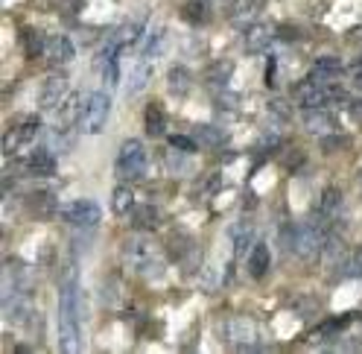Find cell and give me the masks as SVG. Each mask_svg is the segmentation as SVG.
I'll list each match as a JSON object with an SVG mask.
<instances>
[{
  "instance_id": "5bb4252c",
  "label": "cell",
  "mask_w": 362,
  "mask_h": 354,
  "mask_svg": "<svg viewBox=\"0 0 362 354\" xmlns=\"http://www.w3.org/2000/svg\"><path fill=\"white\" fill-rule=\"evenodd\" d=\"M82 108H85V97L70 94L68 103H61V108H59V129H70V124H79Z\"/></svg>"
},
{
  "instance_id": "d6a6232c",
  "label": "cell",
  "mask_w": 362,
  "mask_h": 354,
  "mask_svg": "<svg viewBox=\"0 0 362 354\" xmlns=\"http://www.w3.org/2000/svg\"><path fill=\"white\" fill-rule=\"evenodd\" d=\"M298 35H301V30L292 27V23H278V39H283V41H295Z\"/></svg>"
},
{
  "instance_id": "9c48e42d",
  "label": "cell",
  "mask_w": 362,
  "mask_h": 354,
  "mask_svg": "<svg viewBox=\"0 0 362 354\" xmlns=\"http://www.w3.org/2000/svg\"><path fill=\"white\" fill-rule=\"evenodd\" d=\"M44 56L50 65H70L73 59H77V44L70 41V35H53V39L47 41L44 47Z\"/></svg>"
},
{
  "instance_id": "5b68a950",
  "label": "cell",
  "mask_w": 362,
  "mask_h": 354,
  "mask_svg": "<svg viewBox=\"0 0 362 354\" xmlns=\"http://www.w3.org/2000/svg\"><path fill=\"white\" fill-rule=\"evenodd\" d=\"M336 97H342V91L336 88L333 82H316V79H307V82H301L295 88V100H298V106L301 108H324V106H330Z\"/></svg>"
},
{
  "instance_id": "277c9868",
  "label": "cell",
  "mask_w": 362,
  "mask_h": 354,
  "mask_svg": "<svg viewBox=\"0 0 362 354\" xmlns=\"http://www.w3.org/2000/svg\"><path fill=\"white\" fill-rule=\"evenodd\" d=\"M324 231H328V219H310V223L298 226L295 228V237H292V249L295 255H301L304 261L316 258V255L324 249Z\"/></svg>"
},
{
  "instance_id": "30bf717a",
  "label": "cell",
  "mask_w": 362,
  "mask_h": 354,
  "mask_svg": "<svg viewBox=\"0 0 362 354\" xmlns=\"http://www.w3.org/2000/svg\"><path fill=\"white\" fill-rule=\"evenodd\" d=\"M35 135H39V120L30 117L27 124H21L18 129H9V132H6V138H3V153H6V155H15L21 146H27Z\"/></svg>"
},
{
  "instance_id": "8992f818",
  "label": "cell",
  "mask_w": 362,
  "mask_h": 354,
  "mask_svg": "<svg viewBox=\"0 0 362 354\" xmlns=\"http://www.w3.org/2000/svg\"><path fill=\"white\" fill-rule=\"evenodd\" d=\"M61 217H65V223L73 228H91L99 223L103 211H99V205L94 199H73L61 208Z\"/></svg>"
},
{
  "instance_id": "4316f807",
  "label": "cell",
  "mask_w": 362,
  "mask_h": 354,
  "mask_svg": "<svg viewBox=\"0 0 362 354\" xmlns=\"http://www.w3.org/2000/svg\"><path fill=\"white\" fill-rule=\"evenodd\" d=\"M348 146H351V141L348 138H342V135H321V153H339V150H348Z\"/></svg>"
},
{
  "instance_id": "cb8c5ba5",
  "label": "cell",
  "mask_w": 362,
  "mask_h": 354,
  "mask_svg": "<svg viewBox=\"0 0 362 354\" xmlns=\"http://www.w3.org/2000/svg\"><path fill=\"white\" fill-rule=\"evenodd\" d=\"M141 44H143V56H155L158 47L164 44V27H152V30H149L143 39H141Z\"/></svg>"
},
{
  "instance_id": "8fae6325",
  "label": "cell",
  "mask_w": 362,
  "mask_h": 354,
  "mask_svg": "<svg viewBox=\"0 0 362 354\" xmlns=\"http://www.w3.org/2000/svg\"><path fill=\"white\" fill-rule=\"evenodd\" d=\"M274 35H278V27H272V23H254V27H248V32H245V50L248 53L269 50Z\"/></svg>"
},
{
  "instance_id": "4fadbf2b",
  "label": "cell",
  "mask_w": 362,
  "mask_h": 354,
  "mask_svg": "<svg viewBox=\"0 0 362 354\" xmlns=\"http://www.w3.org/2000/svg\"><path fill=\"white\" fill-rule=\"evenodd\" d=\"M228 237H231V246H234V255H245L248 249L254 246V226L252 223H234L231 231H228Z\"/></svg>"
},
{
  "instance_id": "ac0fdd59",
  "label": "cell",
  "mask_w": 362,
  "mask_h": 354,
  "mask_svg": "<svg viewBox=\"0 0 362 354\" xmlns=\"http://www.w3.org/2000/svg\"><path fill=\"white\" fill-rule=\"evenodd\" d=\"M143 126H146V135H152V138H161V135H164V129H167V117H164V112H161V106H158V103H149V106H146Z\"/></svg>"
},
{
  "instance_id": "2e32d148",
  "label": "cell",
  "mask_w": 362,
  "mask_h": 354,
  "mask_svg": "<svg viewBox=\"0 0 362 354\" xmlns=\"http://www.w3.org/2000/svg\"><path fill=\"white\" fill-rule=\"evenodd\" d=\"M161 223V214L155 205H137V208H132V228L134 231H152L158 228Z\"/></svg>"
},
{
  "instance_id": "3957f363",
  "label": "cell",
  "mask_w": 362,
  "mask_h": 354,
  "mask_svg": "<svg viewBox=\"0 0 362 354\" xmlns=\"http://www.w3.org/2000/svg\"><path fill=\"white\" fill-rule=\"evenodd\" d=\"M108 115H111V100L105 91H91L85 97V108H82V120H79V129L85 135H99L108 124Z\"/></svg>"
},
{
  "instance_id": "52a82bcc",
  "label": "cell",
  "mask_w": 362,
  "mask_h": 354,
  "mask_svg": "<svg viewBox=\"0 0 362 354\" xmlns=\"http://www.w3.org/2000/svg\"><path fill=\"white\" fill-rule=\"evenodd\" d=\"M65 97H68V77L65 73H50V77L44 79V85H41L39 106L44 108V112H53V108H59L61 103H65Z\"/></svg>"
},
{
  "instance_id": "836d02e7",
  "label": "cell",
  "mask_w": 362,
  "mask_h": 354,
  "mask_svg": "<svg viewBox=\"0 0 362 354\" xmlns=\"http://www.w3.org/2000/svg\"><path fill=\"white\" fill-rule=\"evenodd\" d=\"M354 82H356V85H359V88H362V68H359V70L354 73Z\"/></svg>"
},
{
  "instance_id": "9a60e30c",
  "label": "cell",
  "mask_w": 362,
  "mask_h": 354,
  "mask_svg": "<svg viewBox=\"0 0 362 354\" xmlns=\"http://www.w3.org/2000/svg\"><path fill=\"white\" fill-rule=\"evenodd\" d=\"M272 266V252L266 243H254L252 252H248V273H252V278H263L269 273Z\"/></svg>"
},
{
  "instance_id": "ffe728a7",
  "label": "cell",
  "mask_w": 362,
  "mask_h": 354,
  "mask_svg": "<svg viewBox=\"0 0 362 354\" xmlns=\"http://www.w3.org/2000/svg\"><path fill=\"white\" fill-rule=\"evenodd\" d=\"M336 73H342V62L336 56H321L316 68H313V77L310 79H316V82H330Z\"/></svg>"
},
{
  "instance_id": "44dd1931",
  "label": "cell",
  "mask_w": 362,
  "mask_h": 354,
  "mask_svg": "<svg viewBox=\"0 0 362 354\" xmlns=\"http://www.w3.org/2000/svg\"><path fill=\"white\" fill-rule=\"evenodd\" d=\"M134 208V193L129 185H117L111 190V211L114 214H129Z\"/></svg>"
},
{
  "instance_id": "f1b7e54d",
  "label": "cell",
  "mask_w": 362,
  "mask_h": 354,
  "mask_svg": "<svg viewBox=\"0 0 362 354\" xmlns=\"http://www.w3.org/2000/svg\"><path fill=\"white\" fill-rule=\"evenodd\" d=\"M269 115H272L274 120H281V124H286V120L292 117V108L286 106L283 100H269Z\"/></svg>"
},
{
  "instance_id": "ba28073f",
  "label": "cell",
  "mask_w": 362,
  "mask_h": 354,
  "mask_svg": "<svg viewBox=\"0 0 362 354\" xmlns=\"http://www.w3.org/2000/svg\"><path fill=\"white\" fill-rule=\"evenodd\" d=\"M225 331H228V340L240 351H254L257 348V343H254V340H257L254 325L248 322V319H243V316H234V319H228Z\"/></svg>"
},
{
  "instance_id": "7c38bea8",
  "label": "cell",
  "mask_w": 362,
  "mask_h": 354,
  "mask_svg": "<svg viewBox=\"0 0 362 354\" xmlns=\"http://www.w3.org/2000/svg\"><path fill=\"white\" fill-rule=\"evenodd\" d=\"M304 126H307V132H313V135H330L336 129V117L330 112H324V108H310L304 117Z\"/></svg>"
},
{
  "instance_id": "e0dca14e",
  "label": "cell",
  "mask_w": 362,
  "mask_h": 354,
  "mask_svg": "<svg viewBox=\"0 0 362 354\" xmlns=\"http://www.w3.org/2000/svg\"><path fill=\"white\" fill-rule=\"evenodd\" d=\"M27 170L32 176H53L56 173V158L50 150H35L27 158Z\"/></svg>"
},
{
  "instance_id": "1f68e13d",
  "label": "cell",
  "mask_w": 362,
  "mask_h": 354,
  "mask_svg": "<svg viewBox=\"0 0 362 354\" xmlns=\"http://www.w3.org/2000/svg\"><path fill=\"white\" fill-rule=\"evenodd\" d=\"M170 144L176 146V150L187 153V155H190V153H196V150H199V146H196V141H193L190 135H172V138H170Z\"/></svg>"
},
{
  "instance_id": "603a6c76",
  "label": "cell",
  "mask_w": 362,
  "mask_h": 354,
  "mask_svg": "<svg viewBox=\"0 0 362 354\" xmlns=\"http://www.w3.org/2000/svg\"><path fill=\"white\" fill-rule=\"evenodd\" d=\"M231 73H234L231 62H217V65L208 68V82L214 85V88H222L225 82H231Z\"/></svg>"
},
{
  "instance_id": "d6986e66",
  "label": "cell",
  "mask_w": 362,
  "mask_h": 354,
  "mask_svg": "<svg viewBox=\"0 0 362 354\" xmlns=\"http://www.w3.org/2000/svg\"><path fill=\"white\" fill-rule=\"evenodd\" d=\"M167 85H170V91L176 94V97H184L187 91H190V85H193V73L187 70V68H181V65L170 68V73H167Z\"/></svg>"
},
{
  "instance_id": "484cf974",
  "label": "cell",
  "mask_w": 362,
  "mask_h": 354,
  "mask_svg": "<svg viewBox=\"0 0 362 354\" xmlns=\"http://www.w3.org/2000/svg\"><path fill=\"white\" fill-rule=\"evenodd\" d=\"M339 205H342V190L339 188H328V190L321 193V214L324 217H330L336 208H339Z\"/></svg>"
},
{
  "instance_id": "4dcf8cb0",
  "label": "cell",
  "mask_w": 362,
  "mask_h": 354,
  "mask_svg": "<svg viewBox=\"0 0 362 354\" xmlns=\"http://www.w3.org/2000/svg\"><path fill=\"white\" fill-rule=\"evenodd\" d=\"M146 79H149V68H146V65H141V68H134V73H132V85H129V94H134V91H141L143 85H146Z\"/></svg>"
},
{
  "instance_id": "f546056e",
  "label": "cell",
  "mask_w": 362,
  "mask_h": 354,
  "mask_svg": "<svg viewBox=\"0 0 362 354\" xmlns=\"http://www.w3.org/2000/svg\"><path fill=\"white\" fill-rule=\"evenodd\" d=\"M199 138H202L205 144H210V146H219L222 141H225V135L217 129V126H199V132H196Z\"/></svg>"
},
{
  "instance_id": "d4e9b609",
  "label": "cell",
  "mask_w": 362,
  "mask_h": 354,
  "mask_svg": "<svg viewBox=\"0 0 362 354\" xmlns=\"http://www.w3.org/2000/svg\"><path fill=\"white\" fill-rule=\"evenodd\" d=\"M23 41H27V56L30 59H39L44 53V47H47L44 35H39L35 30H23Z\"/></svg>"
},
{
  "instance_id": "6da1fadb",
  "label": "cell",
  "mask_w": 362,
  "mask_h": 354,
  "mask_svg": "<svg viewBox=\"0 0 362 354\" xmlns=\"http://www.w3.org/2000/svg\"><path fill=\"white\" fill-rule=\"evenodd\" d=\"M79 325H82L79 284H77V275H70L59 296V348L61 351H79V340H82Z\"/></svg>"
},
{
  "instance_id": "83f0119b",
  "label": "cell",
  "mask_w": 362,
  "mask_h": 354,
  "mask_svg": "<svg viewBox=\"0 0 362 354\" xmlns=\"http://www.w3.org/2000/svg\"><path fill=\"white\" fill-rule=\"evenodd\" d=\"M184 18L193 21V23H205L208 15H205V0H190V3L184 6Z\"/></svg>"
},
{
  "instance_id": "7a4b0ae2",
  "label": "cell",
  "mask_w": 362,
  "mask_h": 354,
  "mask_svg": "<svg viewBox=\"0 0 362 354\" xmlns=\"http://www.w3.org/2000/svg\"><path fill=\"white\" fill-rule=\"evenodd\" d=\"M146 164H149V155H146V146L137 141V138H129L123 141L120 153H117V173L120 179L126 181H134V179H143L146 176Z\"/></svg>"
},
{
  "instance_id": "7402d4cb",
  "label": "cell",
  "mask_w": 362,
  "mask_h": 354,
  "mask_svg": "<svg viewBox=\"0 0 362 354\" xmlns=\"http://www.w3.org/2000/svg\"><path fill=\"white\" fill-rule=\"evenodd\" d=\"M143 30H141V23H123V27L114 32V39H111V44L114 47H129V44H134V41H141L143 35H141Z\"/></svg>"
}]
</instances>
